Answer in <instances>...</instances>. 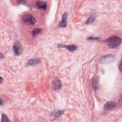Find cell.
I'll return each instance as SVG.
<instances>
[{"mask_svg": "<svg viewBox=\"0 0 122 122\" xmlns=\"http://www.w3.org/2000/svg\"><path fill=\"white\" fill-rule=\"evenodd\" d=\"M99 38H97V37H89L88 38V39L89 40H97Z\"/></svg>", "mask_w": 122, "mask_h": 122, "instance_id": "cell-16", "label": "cell"}, {"mask_svg": "<svg viewBox=\"0 0 122 122\" xmlns=\"http://www.w3.org/2000/svg\"><path fill=\"white\" fill-rule=\"evenodd\" d=\"M119 69H120V71H121V62H120V65H119Z\"/></svg>", "mask_w": 122, "mask_h": 122, "instance_id": "cell-17", "label": "cell"}, {"mask_svg": "<svg viewBox=\"0 0 122 122\" xmlns=\"http://www.w3.org/2000/svg\"><path fill=\"white\" fill-rule=\"evenodd\" d=\"M58 47H61V48H65L67 50L70 51L72 52L75 51L77 49V47L74 45H62V44H59L58 45Z\"/></svg>", "mask_w": 122, "mask_h": 122, "instance_id": "cell-9", "label": "cell"}, {"mask_svg": "<svg viewBox=\"0 0 122 122\" xmlns=\"http://www.w3.org/2000/svg\"><path fill=\"white\" fill-rule=\"evenodd\" d=\"M52 87L55 90H58L61 89V83L59 78H56L53 80L52 82Z\"/></svg>", "mask_w": 122, "mask_h": 122, "instance_id": "cell-6", "label": "cell"}, {"mask_svg": "<svg viewBox=\"0 0 122 122\" xmlns=\"http://www.w3.org/2000/svg\"><path fill=\"white\" fill-rule=\"evenodd\" d=\"M99 77H94L92 79V85L93 88L95 90H97L99 88Z\"/></svg>", "mask_w": 122, "mask_h": 122, "instance_id": "cell-10", "label": "cell"}, {"mask_svg": "<svg viewBox=\"0 0 122 122\" xmlns=\"http://www.w3.org/2000/svg\"><path fill=\"white\" fill-rule=\"evenodd\" d=\"M67 17H68V13L65 12H64L62 16V18L59 24V26L60 27H66L67 26Z\"/></svg>", "mask_w": 122, "mask_h": 122, "instance_id": "cell-5", "label": "cell"}, {"mask_svg": "<svg viewBox=\"0 0 122 122\" xmlns=\"http://www.w3.org/2000/svg\"><path fill=\"white\" fill-rule=\"evenodd\" d=\"M114 60V56L112 54H108L102 56L100 59V62L101 63H107L113 61Z\"/></svg>", "mask_w": 122, "mask_h": 122, "instance_id": "cell-3", "label": "cell"}, {"mask_svg": "<svg viewBox=\"0 0 122 122\" xmlns=\"http://www.w3.org/2000/svg\"><path fill=\"white\" fill-rule=\"evenodd\" d=\"M41 31V29L40 28H36L34 29L32 31V34L34 36H36V35H37L38 34H39Z\"/></svg>", "mask_w": 122, "mask_h": 122, "instance_id": "cell-12", "label": "cell"}, {"mask_svg": "<svg viewBox=\"0 0 122 122\" xmlns=\"http://www.w3.org/2000/svg\"><path fill=\"white\" fill-rule=\"evenodd\" d=\"M13 51L15 55H19L22 51V48L20 43V41L16 42L15 44L13 46Z\"/></svg>", "mask_w": 122, "mask_h": 122, "instance_id": "cell-4", "label": "cell"}, {"mask_svg": "<svg viewBox=\"0 0 122 122\" xmlns=\"http://www.w3.org/2000/svg\"><path fill=\"white\" fill-rule=\"evenodd\" d=\"M116 106V103L113 101H109L105 103L103 106L105 110H111L113 109Z\"/></svg>", "mask_w": 122, "mask_h": 122, "instance_id": "cell-7", "label": "cell"}, {"mask_svg": "<svg viewBox=\"0 0 122 122\" xmlns=\"http://www.w3.org/2000/svg\"><path fill=\"white\" fill-rule=\"evenodd\" d=\"M63 113H64V111L63 110H59V111L55 112L54 113L53 115L56 117H59L62 114H63Z\"/></svg>", "mask_w": 122, "mask_h": 122, "instance_id": "cell-14", "label": "cell"}, {"mask_svg": "<svg viewBox=\"0 0 122 122\" xmlns=\"http://www.w3.org/2000/svg\"><path fill=\"white\" fill-rule=\"evenodd\" d=\"M1 122H8V121H10V120H9L8 117L5 114L2 113L1 115Z\"/></svg>", "mask_w": 122, "mask_h": 122, "instance_id": "cell-15", "label": "cell"}, {"mask_svg": "<svg viewBox=\"0 0 122 122\" xmlns=\"http://www.w3.org/2000/svg\"><path fill=\"white\" fill-rule=\"evenodd\" d=\"M0 79H1V80H0V83H1L2 82V80H3V79H2V78L1 77H0Z\"/></svg>", "mask_w": 122, "mask_h": 122, "instance_id": "cell-18", "label": "cell"}, {"mask_svg": "<svg viewBox=\"0 0 122 122\" xmlns=\"http://www.w3.org/2000/svg\"><path fill=\"white\" fill-rule=\"evenodd\" d=\"M122 39L117 36L113 35L108 38L106 40V42L111 48H116L121 43Z\"/></svg>", "mask_w": 122, "mask_h": 122, "instance_id": "cell-1", "label": "cell"}, {"mask_svg": "<svg viewBox=\"0 0 122 122\" xmlns=\"http://www.w3.org/2000/svg\"><path fill=\"white\" fill-rule=\"evenodd\" d=\"M21 20L23 23L27 25H33L37 22L36 19L32 15L30 14L23 15L22 17Z\"/></svg>", "mask_w": 122, "mask_h": 122, "instance_id": "cell-2", "label": "cell"}, {"mask_svg": "<svg viewBox=\"0 0 122 122\" xmlns=\"http://www.w3.org/2000/svg\"><path fill=\"white\" fill-rule=\"evenodd\" d=\"M2 57H3V56H2V53H0V58L1 59L2 58H3Z\"/></svg>", "mask_w": 122, "mask_h": 122, "instance_id": "cell-19", "label": "cell"}, {"mask_svg": "<svg viewBox=\"0 0 122 122\" xmlns=\"http://www.w3.org/2000/svg\"><path fill=\"white\" fill-rule=\"evenodd\" d=\"M41 62L40 59L37 58L35 59H30L28 61L27 64L28 65H34L37 64H39Z\"/></svg>", "mask_w": 122, "mask_h": 122, "instance_id": "cell-11", "label": "cell"}, {"mask_svg": "<svg viewBox=\"0 0 122 122\" xmlns=\"http://www.w3.org/2000/svg\"><path fill=\"white\" fill-rule=\"evenodd\" d=\"M95 20V19L94 17L93 16H91L90 17H89L87 20L85 22V24H91V23H92L93 22H94Z\"/></svg>", "mask_w": 122, "mask_h": 122, "instance_id": "cell-13", "label": "cell"}, {"mask_svg": "<svg viewBox=\"0 0 122 122\" xmlns=\"http://www.w3.org/2000/svg\"><path fill=\"white\" fill-rule=\"evenodd\" d=\"M36 7L40 10H45L47 9V3L44 1H37L36 2Z\"/></svg>", "mask_w": 122, "mask_h": 122, "instance_id": "cell-8", "label": "cell"}]
</instances>
